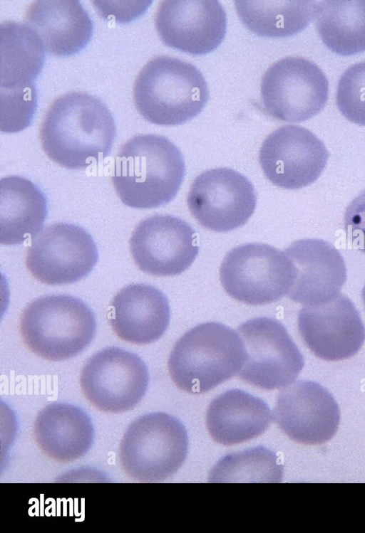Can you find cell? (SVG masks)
I'll return each mask as SVG.
<instances>
[{
  "mask_svg": "<svg viewBox=\"0 0 365 533\" xmlns=\"http://www.w3.org/2000/svg\"><path fill=\"white\" fill-rule=\"evenodd\" d=\"M115 136L114 118L96 97L71 92L49 107L40 129L46 154L68 169H81L108 157Z\"/></svg>",
  "mask_w": 365,
  "mask_h": 533,
  "instance_id": "cell-1",
  "label": "cell"
},
{
  "mask_svg": "<svg viewBox=\"0 0 365 533\" xmlns=\"http://www.w3.org/2000/svg\"><path fill=\"white\" fill-rule=\"evenodd\" d=\"M185 171L182 155L175 144L163 136L138 134L117 153L111 180L125 205L151 209L175 196Z\"/></svg>",
  "mask_w": 365,
  "mask_h": 533,
  "instance_id": "cell-2",
  "label": "cell"
},
{
  "mask_svg": "<svg viewBox=\"0 0 365 533\" xmlns=\"http://www.w3.org/2000/svg\"><path fill=\"white\" fill-rule=\"evenodd\" d=\"M245 358L240 335L216 322L197 324L175 344L168 366L175 384L202 394L238 374Z\"/></svg>",
  "mask_w": 365,
  "mask_h": 533,
  "instance_id": "cell-3",
  "label": "cell"
},
{
  "mask_svg": "<svg viewBox=\"0 0 365 533\" xmlns=\"http://www.w3.org/2000/svg\"><path fill=\"white\" fill-rule=\"evenodd\" d=\"M209 98L207 83L193 65L160 56L141 69L133 85L137 110L159 125L183 124L199 115Z\"/></svg>",
  "mask_w": 365,
  "mask_h": 533,
  "instance_id": "cell-4",
  "label": "cell"
},
{
  "mask_svg": "<svg viewBox=\"0 0 365 533\" xmlns=\"http://www.w3.org/2000/svg\"><path fill=\"white\" fill-rule=\"evenodd\" d=\"M96 322L91 310L68 295L40 297L24 309L20 332L26 345L38 356L61 361L82 352L94 337Z\"/></svg>",
  "mask_w": 365,
  "mask_h": 533,
  "instance_id": "cell-5",
  "label": "cell"
},
{
  "mask_svg": "<svg viewBox=\"0 0 365 533\" xmlns=\"http://www.w3.org/2000/svg\"><path fill=\"white\" fill-rule=\"evenodd\" d=\"M187 451L184 425L170 414L153 412L127 428L120 445V463L126 475L137 481L160 482L176 473Z\"/></svg>",
  "mask_w": 365,
  "mask_h": 533,
  "instance_id": "cell-6",
  "label": "cell"
},
{
  "mask_svg": "<svg viewBox=\"0 0 365 533\" xmlns=\"http://www.w3.org/2000/svg\"><path fill=\"white\" fill-rule=\"evenodd\" d=\"M296 275L295 266L284 251L258 243L232 248L220 268L226 292L252 305L272 303L287 295Z\"/></svg>",
  "mask_w": 365,
  "mask_h": 533,
  "instance_id": "cell-7",
  "label": "cell"
},
{
  "mask_svg": "<svg viewBox=\"0 0 365 533\" xmlns=\"http://www.w3.org/2000/svg\"><path fill=\"white\" fill-rule=\"evenodd\" d=\"M245 358L238 372L246 383L264 390L292 384L304 366L303 355L279 321L261 317L238 329Z\"/></svg>",
  "mask_w": 365,
  "mask_h": 533,
  "instance_id": "cell-8",
  "label": "cell"
},
{
  "mask_svg": "<svg viewBox=\"0 0 365 533\" xmlns=\"http://www.w3.org/2000/svg\"><path fill=\"white\" fill-rule=\"evenodd\" d=\"M328 94L324 73L315 63L300 57H287L274 63L261 83L265 112L281 121L310 119L323 110Z\"/></svg>",
  "mask_w": 365,
  "mask_h": 533,
  "instance_id": "cell-9",
  "label": "cell"
},
{
  "mask_svg": "<svg viewBox=\"0 0 365 533\" xmlns=\"http://www.w3.org/2000/svg\"><path fill=\"white\" fill-rule=\"evenodd\" d=\"M80 383L86 399L100 411L119 413L134 408L148 389L149 374L135 354L110 347L84 365Z\"/></svg>",
  "mask_w": 365,
  "mask_h": 533,
  "instance_id": "cell-10",
  "label": "cell"
},
{
  "mask_svg": "<svg viewBox=\"0 0 365 533\" xmlns=\"http://www.w3.org/2000/svg\"><path fill=\"white\" fill-rule=\"evenodd\" d=\"M97 260V247L88 232L75 224L57 223L32 238L26 264L38 280L64 285L86 277Z\"/></svg>",
  "mask_w": 365,
  "mask_h": 533,
  "instance_id": "cell-11",
  "label": "cell"
},
{
  "mask_svg": "<svg viewBox=\"0 0 365 533\" xmlns=\"http://www.w3.org/2000/svg\"><path fill=\"white\" fill-rule=\"evenodd\" d=\"M257 197L252 183L230 168L199 174L187 195L192 216L204 228L226 232L243 226L254 213Z\"/></svg>",
  "mask_w": 365,
  "mask_h": 533,
  "instance_id": "cell-12",
  "label": "cell"
},
{
  "mask_svg": "<svg viewBox=\"0 0 365 533\" xmlns=\"http://www.w3.org/2000/svg\"><path fill=\"white\" fill-rule=\"evenodd\" d=\"M133 258L143 272L155 276L182 273L199 251L195 230L184 220L157 214L141 221L130 240Z\"/></svg>",
  "mask_w": 365,
  "mask_h": 533,
  "instance_id": "cell-13",
  "label": "cell"
},
{
  "mask_svg": "<svg viewBox=\"0 0 365 533\" xmlns=\"http://www.w3.org/2000/svg\"><path fill=\"white\" fill-rule=\"evenodd\" d=\"M329 157L324 144L307 129L285 125L269 134L262 143L259 159L267 179L287 189L314 183Z\"/></svg>",
  "mask_w": 365,
  "mask_h": 533,
  "instance_id": "cell-14",
  "label": "cell"
},
{
  "mask_svg": "<svg viewBox=\"0 0 365 533\" xmlns=\"http://www.w3.org/2000/svg\"><path fill=\"white\" fill-rule=\"evenodd\" d=\"M162 42L168 47L192 55L216 49L227 31V16L216 0H165L155 16Z\"/></svg>",
  "mask_w": 365,
  "mask_h": 533,
  "instance_id": "cell-15",
  "label": "cell"
},
{
  "mask_svg": "<svg viewBox=\"0 0 365 533\" xmlns=\"http://www.w3.org/2000/svg\"><path fill=\"white\" fill-rule=\"evenodd\" d=\"M298 329L310 351L326 361L346 359L365 340V327L351 300L343 294L317 305L303 307Z\"/></svg>",
  "mask_w": 365,
  "mask_h": 533,
  "instance_id": "cell-16",
  "label": "cell"
},
{
  "mask_svg": "<svg viewBox=\"0 0 365 533\" xmlns=\"http://www.w3.org/2000/svg\"><path fill=\"white\" fill-rule=\"evenodd\" d=\"M274 418L292 440L306 445L322 444L336 433L340 420L338 404L319 384L299 380L282 389Z\"/></svg>",
  "mask_w": 365,
  "mask_h": 533,
  "instance_id": "cell-17",
  "label": "cell"
},
{
  "mask_svg": "<svg viewBox=\"0 0 365 533\" xmlns=\"http://www.w3.org/2000/svg\"><path fill=\"white\" fill-rule=\"evenodd\" d=\"M284 253L296 268V278L287 294L305 305L324 304L336 297L346 280V268L339 250L320 239L292 242Z\"/></svg>",
  "mask_w": 365,
  "mask_h": 533,
  "instance_id": "cell-18",
  "label": "cell"
},
{
  "mask_svg": "<svg viewBox=\"0 0 365 533\" xmlns=\"http://www.w3.org/2000/svg\"><path fill=\"white\" fill-rule=\"evenodd\" d=\"M26 24L39 37L49 54L70 56L89 43L91 19L78 0H38L25 14Z\"/></svg>",
  "mask_w": 365,
  "mask_h": 533,
  "instance_id": "cell-19",
  "label": "cell"
},
{
  "mask_svg": "<svg viewBox=\"0 0 365 533\" xmlns=\"http://www.w3.org/2000/svg\"><path fill=\"white\" fill-rule=\"evenodd\" d=\"M110 323L123 340L147 344L158 340L168 327L170 309L166 296L146 284H132L113 298Z\"/></svg>",
  "mask_w": 365,
  "mask_h": 533,
  "instance_id": "cell-20",
  "label": "cell"
},
{
  "mask_svg": "<svg viewBox=\"0 0 365 533\" xmlns=\"http://www.w3.org/2000/svg\"><path fill=\"white\" fill-rule=\"evenodd\" d=\"M272 413L262 399L243 390H227L210 403L206 426L212 439L232 445L257 438L269 426Z\"/></svg>",
  "mask_w": 365,
  "mask_h": 533,
  "instance_id": "cell-21",
  "label": "cell"
},
{
  "mask_svg": "<svg viewBox=\"0 0 365 533\" xmlns=\"http://www.w3.org/2000/svg\"><path fill=\"white\" fill-rule=\"evenodd\" d=\"M35 440L41 451L58 462L73 461L90 449L94 429L88 414L68 403H53L37 415Z\"/></svg>",
  "mask_w": 365,
  "mask_h": 533,
  "instance_id": "cell-22",
  "label": "cell"
},
{
  "mask_svg": "<svg viewBox=\"0 0 365 533\" xmlns=\"http://www.w3.org/2000/svg\"><path fill=\"white\" fill-rule=\"evenodd\" d=\"M47 215V201L30 180L11 176L0 180V243L16 245L41 230Z\"/></svg>",
  "mask_w": 365,
  "mask_h": 533,
  "instance_id": "cell-23",
  "label": "cell"
},
{
  "mask_svg": "<svg viewBox=\"0 0 365 533\" xmlns=\"http://www.w3.org/2000/svg\"><path fill=\"white\" fill-rule=\"evenodd\" d=\"M1 90L36 88L46 50L37 34L26 24L1 23Z\"/></svg>",
  "mask_w": 365,
  "mask_h": 533,
  "instance_id": "cell-24",
  "label": "cell"
},
{
  "mask_svg": "<svg viewBox=\"0 0 365 533\" xmlns=\"http://www.w3.org/2000/svg\"><path fill=\"white\" fill-rule=\"evenodd\" d=\"M319 5L307 0L235 1L243 24L268 38L288 37L301 31L316 17Z\"/></svg>",
  "mask_w": 365,
  "mask_h": 533,
  "instance_id": "cell-25",
  "label": "cell"
},
{
  "mask_svg": "<svg viewBox=\"0 0 365 533\" xmlns=\"http://www.w3.org/2000/svg\"><path fill=\"white\" fill-rule=\"evenodd\" d=\"M316 26L326 46L341 56L365 51V0L319 2Z\"/></svg>",
  "mask_w": 365,
  "mask_h": 533,
  "instance_id": "cell-26",
  "label": "cell"
},
{
  "mask_svg": "<svg viewBox=\"0 0 365 533\" xmlns=\"http://www.w3.org/2000/svg\"><path fill=\"white\" fill-rule=\"evenodd\" d=\"M282 473L276 454L257 446L224 456L210 471L209 481L279 482Z\"/></svg>",
  "mask_w": 365,
  "mask_h": 533,
  "instance_id": "cell-27",
  "label": "cell"
},
{
  "mask_svg": "<svg viewBox=\"0 0 365 533\" xmlns=\"http://www.w3.org/2000/svg\"><path fill=\"white\" fill-rule=\"evenodd\" d=\"M336 105L346 119L365 126V62L344 73L337 87Z\"/></svg>",
  "mask_w": 365,
  "mask_h": 533,
  "instance_id": "cell-28",
  "label": "cell"
},
{
  "mask_svg": "<svg viewBox=\"0 0 365 533\" xmlns=\"http://www.w3.org/2000/svg\"><path fill=\"white\" fill-rule=\"evenodd\" d=\"M344 223L349 242L355 249L365 253V190L347 206Z\"/></svg>",
  "mask_w": 365,
  "mask_h": 533,
  "instance_id": "cell-29",
  "label": "cell"
},
{
  "mask_svg": "<svg viewBox=\"0 0 365 533\" xmlns=\"http://www.w3.org/2000/svg\"><path fill=\"white\" fill-rule=\"evenodd\" d=\"M361 295H362V299H363L364 304L365 305V284H364V287L362 289Z\"/></svg>",
  "mask_w": 365,
  "mask_h": 533,
  "instance_id": "cell-30",
  "label": "cell"
}]
</instances>
